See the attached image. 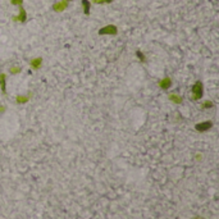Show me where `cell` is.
<instances>
[{
    "label": "cell",
    "mask_w": 219,
    "mask_h": 219,
    "mask_svg": "<svg viewBox=\"0 0 219 219\" xmlns=\"http://www.w3.org/2000/svg\"><path fill=\"white\" fill-rule=\"evenodd\" d=\"M26 18H27V14H26V11L22 5H19V14L16 17H13V21L14 22H21V23H24L26 22Z\"/></svg>",
    "instance_id": "4"
},
{
    "label": "cell",
    "mask_w": 219,
    "mask_h": 219,
    "mask_svg": "<svg viewBox=\"0 0 219 219\" xmlns=\"http://www.w3.org/2000/svg\"><path fill=\"white\" fill-rule=\"evenodd\" d=\"M204 94V88H203V83L200 81L195 82V85L192 86V100H199V99L203 96Z\"/></svg>",
    "instance_id": "1"
},
{
    "label": "cell",
    "mask_w": 219,
    "mask_h": 219,
    "mask_svg": "<svg viewBox=\"0 0 219 219\" xmlns=\"http://www.w3.org/2000/svg\"><path fill=\"white\" fill-rule=\"evenodd\" d=\"M30 98H31L30 95H27V96L18 95V96H17V99H16V101H17V104H24V103H27V101L30 100Z\"/></svg>",
    "instance_id": "9"
},
{
    "label": "cell",
    "mask_w": 219,
    "mask_h": 219,
    "mask_svg": "<svg viewBox=\"0 0 219 219\" xmlns=\"http://www.w3.org/2000/svg\"><path fill=\"white\" fill-rule=\"evenodd\" d=\"M0 87H1V91L5 94L7 88H5V75L4 73H0Z\"/></svg>",
    "instance_id": "10"
},
{
    "label": "cell",
    "mask_w": 219,
    "mask_h": 219,
    "mask_svg": "<svg viewBox=\"0 0 219 219\" xmlns=\"http://www.w3.org/2000/svg\"><path fill=\"white\" fill-rule=\"evenodd\" d=\"M193 219H204V218H203V216H195Z\"/></svg>",
    "instance_id": "18"
},
{
    "label": "cell",
    "mask_w": 219,
    "mask_h": 219,
    "mask_svg": "<svg viewBox=\"0 0 219 219\" xmlns=\"http://www.w3.org/2000/svg\"><path fill=\"white\" fill-rule=\"evenodd\" d=\"M4 110H5V108H4V106H0V113H3Z\"/></svg>",
    "instance_id": "17"
},
{
    "label": "cell",
    "mask_w": 219,
    "mask_h": 219,
    "mask_svg": "<svg viewBox=\"0 0 219 219\" xmlns=\"http://www.w3.org/2000/svg\"><path fill=\"white\" fill-rule=\"evenodd\" d=\"M113 0H94V3L95 4H109L111 3Z\"/></svg>",
    "instance_id": "13"
},
{
    "label": "cell",
    "mask_w": 219,
    "mask_h": 219,
    "mask_svg": "<svg viewBox=\"0 0 219 219\" xmlns=\"http://www.w3.org/2000/svg\"><path fill=\"white\" fill-rule=\"evenodd\" d=\"M11 3L13 5H22L23 4V0H11Z\"/></svg>",
    "instance_id": "14"
},
{
    "label": "cell",
    "mask_w": 219,
    "mask_h": 219,
    "mask_svg": "<svg viewBox=\"0 0 219 219\" xmlns=\"http://www.w3.org/2000/svg\"><path fill=\"white\" fill-rule=\"evenodd\" d=\"M211 106H213V103H211V101H205V103H204V108H211Z\"/></svg>",
    "instance_id": "16"
},
{
    "label": "cell",
    "mask_w": 219,
    "mask_h": 219,
    "mask_svg": "<svg viewBox=\"0 0 219 219\" xmlns=\"http://www.w3.org/2000/svg\"><path fill=\"white\" fill-rule=\"evenodd\" d=\"M42 64V58H35V59L31 60V67L35 68V69H39Z\"/></svg>",
    "instance_id": "7"
},
{
    "label": "cell",
    "mask_w": 219,
    "mask_h": 219,
    "mask_svg": "<svg viewBox=\"0 0 219 219\" xmlns=\"http://www.w3.org/2000/svg\"><path fill=\"white\" fill-rule=\"evenodd\" d=\"M170 85H172V80H170L169 77H164V78H163V80L159 82L160 88H163V90H168V88L170 87Z\"/></svg>",
    "instance_id": "6"
},
{
    "label": "cell",
    "mask_w": 219,
    "mask_h": 219,
    "mask_svg": "<svg viewBox=\"0 0 219 219\" xmlns=\"http://www.w3.org/2000/svg\"><path fill=\"white\" fill-rule=\"evenodd\" d=\"M9 72H11L12 75H18V73L21 72V67H11L9 68Z\"/></svg>",
    "instance_id": "12"
},
{
    "label": "cell",
    "mask_w": 219,
    "mask_h": 219,
    "mask_svg": "<svg viewBox=\"0 0 219 219\" xmlns=\"http://www.w3.org/2000/svg\"><path fill=\"white\" fill-rule=\"evenodd\" d=\"M117 32H118V30L114 24H108V26L100 28L99 35H117Z\"/></svg>",
    "instance_id": "2"
},
{
    "label": "cell",
    "mask_w": 219,
    "mask_h": 219,
    "mask_svg": "<svg viewBox=\"0 0 219 219\" xmlns=\"http://www.w3.org/2000/svg\"><path fill=\"white\" fill-rule=\"evenodd\" d=\"M82 5H83V13L90 14V1L88 0H82Z\"/></svg>",
    "instance_id": "11"
},
{
    "label": "cell",
    "mask_w": 219,
    "mask_h": 219,
    "mask_svg": "<svg viewBox=\"0 0 219 219\" xmlns=\"http://www.w3.org/2000/svg\"><path fill=\"white\" fill-rule=\"evenodd\" d=\"M211 126H213V123H211V122H203V123H197V124H196L195 128L197 129L199 132H205V131H208V129H210Z\"/></svg>",
    "instance_id": "5"
},
{
    "label": "cell",
    "mask_w": 219,
    "mask_h": 219,
    "mask_svg": "<svg viewBox=\"0 0 219 219\" xmlns=\"http://www.w3.org/2000/svg\"><path fill=\"white\" fill-rule=\"evenodd\" d=\"M136 55L142 60V62H145V57H144V54H142L141 51H136Z\"/></svg>",
    "instance_id": "15"
},
{
    "label": "cell",
    "mask_w": 219,
    "mask_h": 219,
    "mask_svg": "<svg viewBox=\"0 0 219 219\" xmlns=\"http://www.w3.org/2000/svg\"><path fill=\"white\" fill-rule=\"evenodd\" d=\"M67 7H68V1L62 0V1H58V3H55L53 5V11L57 12V13H62V12H64L67 9Z\"/></svg>",
    "instance_id": "3"
},
{
    "label": "cell",
    "mask_w": 219,
    "mask_h": 219,
    "mask_svg": "<svg viewBox=\"0 0 219 219\" xmlns=\"http://www.w3.org/2000/svg\"><path fill=\"white\" fill-rule=\"evenodd\" d=\"M65 1H71V0H65Z\"/></svg>",
    "instance_id": "19"
},
{
    "label": "cell",
    "mask_w": 219,
    "mask_h": 219,
    "mask_svg": "<svg viewBox=\"0 0 219 219\" xmlns=\"http://www.w3.org/2000/svg\"><path fill=\"white\" fill-rule=\"evenodd\" d=\"M169 100L170 101H173L174 104H182V98L181 96H178L177 94H170L169 95Z\"/></svg>",
    "instance_id": "8"
}]
</instances>
